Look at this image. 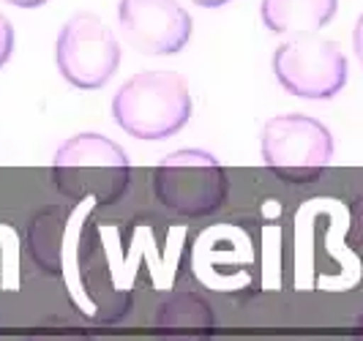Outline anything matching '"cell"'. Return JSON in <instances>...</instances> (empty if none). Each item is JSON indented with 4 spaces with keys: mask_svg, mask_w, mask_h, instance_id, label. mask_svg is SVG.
<instances>
[{
    "mask_svg": "<svg viewBox=\"0 0 363 341\" xmlns=\"http://www.w3.org/2000/svg\"><path fill=\"white\" fill-rule=\"evenodd\" d=\"M333 159V134L317 118L290 112L276 115L262 128V162L279 180L311 183Z\"/></svg>",
    "mask_w": 363,
    "mask_h": 341,
    "instance_id": "obj_4",
    "label": "cell"
},
{
    "mask_svg": "<svg viewBox=\"0 0 363 341\" xmlns=\"http://www.w3.org/2000/svg\"><path fill=\"white\" fill-rule=\"evenodd\" d=\"M273 74L279 85L306 101H325L347 85V57L336 41L317 36L287 38L273 52Z\"/></svg>",
    "mask_w": 363,
    "mask_h": 341,
    "instance_id": "obj_5",
    "label": "cell"
},
{
    "mask_svg": "<svg viewBox=\"0 0 363 341\" xmlns=\"http://www.w3.org/2000/svg\"><path fill=\"white\" fill-rule=\"evenodd\" d=\"M352 341H363V311L358 314L355 325H352Z\"/></svg>",
    "mask_w": 363,
    "mask_h": 341,
    "instance_id": "obj_15",
    "label": "cell"
},
{
    "mask_svg": "<svg viewBox=\"0 0 363 341\" xmlns=\"http://www.w3.org/2000/svg\"><path fill=\"white\" fill-rule=\"evenodd\" d=\"M14 52V28L11 22L0 14V69L9 63V57Z\"/></svg>",
    "mask_w": 363,
    "mask_h": 341,
    "instance_id": "obj_12",
    "label": "cell"
},
{
    "mask_svg": "<svg viewBox=\"0 0 363 341\" xmlns=\"http://www.w3.org/2000/svg\"><path fill=\"white\" fill-rule=\"evenodd\" d=\"M197 6L202 9H216V6H224V3H230V0H194Z\"/></svg>",
    "mask_w": 363,
    "mask_h": 341,
    "instance_id": "obj_16",
    "label": "cell"
},
{
    "mask_svg": "<svg viewBox=\"0 0 363 341\" xmlns=\"http://www.w3.org/2000/svg\"><path fill=\"white\" fill-rule=\"evenodd\" d=\"M25 341H96V339H93L85 328L52 320V323H44L38 325V328H33V333Z\"/></svg>",
    "mask_w": 363,
    "mask_h": 341,
    "instance_id": "obj_11",
    "label": "cell"
},
{
    "mask_svg": "<svg viewBox=\"0 0 363 341\" xmlns=\"http://www.w3.org/2000/svg\"><path fill=\"white\" fill-rule=\"evenodd\" d=\"M69 208L63 205H50L38 211L25 235V246L30 259L50 276H57L63 270V243H66V230H69Z\"/></svg>",
    "mask_w": 363,
    "mask_h": 341,
    "instance_id": "obj_10",
    "label": "cell"
},
{
    "mask_svg": "<svg viewBox=\"0 0 363 341\" xmlns=\"http://www.w3.org/2000/svg\"><path fill=\"white\" fill-rule=\"evenodd\" d=\"M153 194L167 211L186 218L216 213L230 194L224 164L208 150H175L153 169Z\"/></svg>",
    "mask_w": 363,
    "mask_h": 341,
    "instance_id": "obj_3",
    "label": "cell"
},
{
    "mask_svg": "<svg viewBox=\"0 0 363 341\" xmlns=\"http://www.w3.org/2000/svg\"><path fill=\"white\" fill-rule=\"evenodd\" d=\"M339 0H262L259 14L271 33L279 36H314L333 19Z\"/></svg>",
    "mask_w": 363,
    "mask_h": 341,
    "instance_id": "obj_9",
    "label": "cell"
},
{
    "mask_svg": "<svg viewBox=\"0 0 363 341\" xmlns=\"http://www.w3.org/2000/svg\"><path fill=\"white\" fill-rule=\"evenodd\" d=\"M153 333L159 341H216V311L197 292L172 295L156 308Z\"/></svg>",
    "mask_w": 363,
    "mask_h": 341,
    "instance_id": "obj_8",
    "label": "cell"
},
{
    "mask_svg": "<svg viewBox=\"0 0 363 341\" xmlns=\"http://www.w3.org/2000/svg\"><path fill=\"white\" fill-rule=\"evenodd\" d=\"M118 25L143 55H175L191 38V17L175 0H121Z\"/></svg>",
    "mask_w": 363,
    "mask_h": 341,
    "instance_id": "obj_7",
    "label": "cell"
},
{
    "mask_svg": "<svg viewBox=\"0 0 363 341\" xmlns=\"http://www.w3.org/2000/svg\"><path fill=\"white\" fill-rule=\"evenodd\" d=\"M9 6H19V9H38V6H44L47 0H6Z\"/></svg>",
    "mask_w": 363,
    "mask_h": 341,
    "instance_id": "obj_14",
    "label": "cell"
},
{
    "mask_svg": "<svg viewBox=\"0 0 363 341\" xmlns=\"http://www.w3.org/2000/svg\"><path fill=\"white\" fill-rule=\"evenodd\" d=\"M55 63L72 88L99 90L121 66V44L96 14L79 11L57 33Z\"/></svg>",
    "mask_w": 363,
    "mask_h": 341,
    "instance_id": "obj_6",
    "label": "cell"
},
{
    "mask_svg": "<svg viewBox=\"0 0 363 341\" xmlns=\"http://www.w3.org/2000/svg\"><path fill=\"white\" fill-rule=\"evenodd\" d=\"M52 180L55 189L74 202L96 199L99 205H112L131 186V162L115 140L82 131L57 147Z\"/></svg>",
    "mask_w": 363,
    "mask_h": 341,
    "instance_id": "obj_1",
    "label": "cell"
},
{
    "mask_svg": "<svg viewBox=\"0 0 363 341\" xmlns=\"http://www.w3.org/2000/svg\"><path fill=\"white\" fill-rule=\"evenodd\" d=\"M352 50H355V57L363 66V14L355 22V30H352Z\"/></svg>",
    "mask_w": 363,
    "mask_h": 341,
    "instance_id": "obj_13",
    "label": "cell"
},
{
    "mask_svg": "<svg viewBox=\"0 0 363 341\" xmlns=\"http://www.w3.org/2000/svg\"><path fill=\"white\" fill-rule=\"evenodd\" d=\"M112 118L134 140H169L191 118L189 82L175 72L134 74L115 93Z\"/></svg>",
    "mask_w": 363,
    "mask_h": 341,
    "instance_id": "obj_2",
    "label": "cell"
}]
</instances>
